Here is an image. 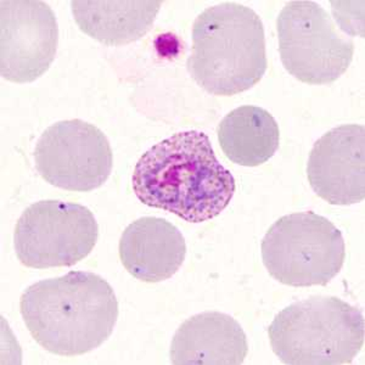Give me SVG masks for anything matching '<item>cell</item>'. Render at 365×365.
<instances>
[{"mask_svg": "<svg viewBox=\"0 0 365 365\" xmlns=\"http://www.w3.org/2000/svg\"><path fill=\"white\" fill-rule=\"evenodd\" d=\"M38 173L63 190L87 192L111 175L113 155L105 134L82 120H61L44 130L34 149Z\"/></svg>", "mask_w": 365, "mask_h": 365, "instance_id": "8", "label": "cell"}, {"mask_svg": "<svg viewBox=\"0 0 365 365\" xmlns=\"http://www.w3.org/2000/svg\"><path fill=\"white\" fill-rule=\"evenodd\" d=\"M247 353V337L237 320L220 312H205L179 327L170 357L175 365H240Z\"/></svg>", "mask_w": 365, "mask_h": 365, "instance_id": "12", "label": "cell"}, {"mask_svg": "<svg viewBox=\"0 0 365 365\" xmlns=\"http://www.w3.org/2000/svg\"><path fill=\"white\" fill-rule=\"evenodd\" d=\"M268 335L285 364H351L364 344V317L334 296H312L278 313Z\"/></svg>", "mask_w": 365, "mask_h": 365, "instance_id": "4", "label": "cell"}, {"mask_svg": "<svg viewBox=\"0 0 365 365\" xmlns=\"http://www.w3.org/2000/svg\"><path fill=\"white\" fill-rule=\"evenodd\" d=\"M132 187L141 204L189 223L220 216L237 189L210 138L199 130L173 134L150 148L135 165Z\"/></svg>", "mask_w": 365, "mask_h": 365, "instance_id": "1", "label": "cell"}, {"mask_svg": "<svg viewBox=\"0 0 365 365\" xmlns=\"http://www.w3.org/2000/svg\"><path fill=\"white\" fill-rule=\"evenodd\" d=\"M263 264L284 285L325 287L340 273L346 258L342 232L314 212H297L277 220L262 241Z\"/></svg>", "mask_w": 365, "mask_h": 365, "instance_id": "5", "label": "cell"}, {"mask_svg": "<svg viewBox=\"0 0 365 365\" xmlns=\"http://www.w3.org/2000/svg\"><path fill=\"white\" fill-rule=\"evenodd\" d=\"M118 252L122 264L134 278L161 282L182 267L187 244L182 232L168 220L143 217L125 228Z\"/></svg>", "mask_w": 365, "mask_h": 365, "instance_id": "11", "label": "cell"}, {"mask_svg": "<svg viewBox=\"0 0 365 365\" xmlns=\"http://www.w3.org/2000/svg\"><path fill=\"white\" fill-rule=\"evenodd\" d=\"M277 29L282 65L303 83H332L349 70L354 43L339 32L328 11L316 1L287 3Z\"/></svg>", "mask_w": 365, "mask_h": 365, "instance_id": "6", "label": "cell"}, {"mask_svg": "<svg viewBox=\"0 0 365 365\" xmlns=\"http://www.w3.org/2000/svg\"><path fill=\"white\" fill-rule=\"evenodd\" d=\"M267 65L264 27L252 9L227 1L196 17L187 67L210 94L249 91L264 76Z\"/></svg>", "mask_w": 365, "mask_h": 365, "instance_id": "3", "label": "cell"}, {"mask_svg": "<svg viewBox=\"0 0 365 365\" xmlns=\"http://www.w3.org/2000/svg\"><path fill=\"white\" fill-rule=\"evenodd\" d=\"M99 225L82 205L44 200L31 205L17 220L14 247L29 268L72 267L96 247Z\"/></svg>", "mask_w": 365, "mask_h": 365, "instance_id": "7", "label": "cell"}, {"mask_svg": "<svg viewBox=\"0 0 365 365\" xmlns=\"http://www.w3.org/2000/svg\"><path fill=\"white\" fill-rule=\"evenodd\" d=\"M58 29L53 9L41 0L0 3V72L15 83H29L54 61Z\"/></svg>", "mask_w": 365, "mask_h": 365, "instance_id": "9", "label": "cell"}, {"mask_svg": "<svg viewBox=\"0 0 365 365\" xmlns=\"http://www.w3.org/2000/svg\"><path fill=\"white\" fill-rule=\"evenodd\" d=\"M20 312L39 346L53 354L75 357L98 349L111 336L118 301L99 275L70 272L27 287Z\"/></svg>", "mask_w": 365, "mask_h": 365, "instance_id": "2", "label": "cell"}, {"mask_svg": "<svg viewBox=\"0 0 365 365\" xmlns=\"http://www.w3.org/2000/svg\"><path fill=\"white\" fill-rule=\"evenodd\" d=\"M307 175L317 195L330 205L349 206L365 197V127L344 125L316 141Z\"/></svg>", "mask_w": 365, "mask_h": 365, "instance_id": "10", "label": "cell"}, {"mask_svg": "<svg viewBox=\"0 0 365 365\" xmlns=\"http://www.w3.org/2000/svg\"><path fill=\"white\" fill-rule=\"evenodd\" d=\"M217 135L220 148L232 163L257 167L273 158L279 149L280 130L264 108L245 105L220 120Z\"/></svg>", "mask_w": 365, "mask_h": 365, "instance_id": "14", "label": "cell"}, {"mask_svg": "<svg viewBox=\"0 0 365 365\" xmlns=\"http://www.w3.org/2000/svg\"><path fill=\"white\" fill-rule=\"evenodd\" d=\"M162 1H71L81 31L105 46L135 42L149 32Z\"/></svg>", "mask_w": 365, "mask_h": 365, "instance_id": "13", "label": "cell"}]
</instances>
